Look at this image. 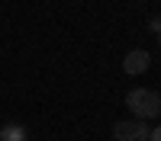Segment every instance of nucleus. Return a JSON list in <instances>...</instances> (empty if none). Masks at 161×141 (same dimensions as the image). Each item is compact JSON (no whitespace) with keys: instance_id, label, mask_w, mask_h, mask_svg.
<instances>
[{"instance_id":"1","label":"nucleus","mask_w":161,"mask_h":141,"mask_svg":"<svg viewBox=\"0 0 161 141\" xmlns=\"http://www.w3.org/2000/svg\"><path fill=\"white\" fill-rule=\"evenodd\" d=\"M126 106L129 112H136V119H158L161 115V93L148 87H132L126 93Z\"/></svg>"},{"instance_id":"2","label":"nucleus","mask_w":161,"mask_h":141,"mask_svg":"<svg viewBox=\"0 0 161 141\" xmlns=\"http://www.w3.org/2000/svg\"><path fill=\"white\" fill-rule=\"evenodd\" d=\"M152 128L145 119H119L113 125V138L116 141H148Z\"/></svg>"},{"instance_id":"3","label":"nucleus","mask_w":161,"mask_h":141,"mask_svg":"<svg viewBox=\"0 0 161 141\" xmlns=\"http://www.w3.org/2000/svg\"><path fill=\"white\" fill-rule=\"evenodd\" d=\"M148 64H152L148 51H142V48H132L129 55L123 58V74H129V77H139V74H145V71H148Z\"/></svg>"},{"instance_id":"4","label":"nucleus","mask_w":161,"mask_h":141,"mask_svg":"<svg viewBox=\"0 0 161 141\" xmlns=\"http://www.w3.org/2000/svg\"><path fill=\"white\" fill-rule=\"evenodd\" d=\"M0 141H26V128L19 122H10L0 128Z\"/></svg>"},{"instance_id":"5","label":"nucleus","mask_w":161,"mask_h":141,"mask_svg":"<svg viewBox=\"0 0 161 141\" xmlns=\"http://www.w3.org/2000/svg\"><path fill=\"white\" fill-rule=\"evenodd\" d=\"M148 29H152V32H155V35H158V32H161V16H152V19H148Z\"/></svg>"},{"instance_id":"6","label":"nucleus","mask_w":161,"mask_h":141,"mask_svg":"<svg viewBox=\"0 0 161 141\" xmlns=\"http://www.w3.org/2000/svg\"><path fill=\"white\" fill-rule=\"evenodd\" d=\"M148 141H161V125H158V128H152V135H148Z\"/></svg>"},{"instance_id":"7","label":"nucleus","mask_w":161,"mask_h":141,"mask_svg":"<svg viewBox=\"0 0 161 141\" xmlns=\"http://www.w3.org/2000/svg\"><path fill=\"white\" fill-rule=\"evenodd\" d=\"M158 42H161V32H158Z\"/></svg>"}]
</instances>
